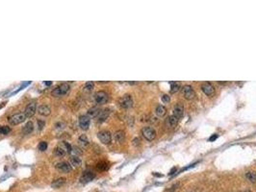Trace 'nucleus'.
<instances>
[{
  "label": "nucleus",
  "mask_w": 256,
  "mask_h": 192,
  "mask_svg": "<svg viewBox=\"0 0 256 192\" xmlns=\"http://www.w3.org/2000/svg\"><path fill=\"white\" fill-rule=\"evenodd\" d=\"M182 94L187 100H193L196 97V92L191 86H184L182 89Z\"/></svg>",
  "instance_id": "423d86ee"
},
{
  "label": "nucleus",
  "mask_w": 256,
  "mask_h": 192,
  "mask_svg": "<svg viewBox=\"0 0 256 192\" xmlns=\"http://www.w3.org/2000/svg\"><path fill=\"white\" fill-rule=\"evenodd\" d=\"M201 90L209 97L214 96V95H215V92H216L215 87H214V86L211 84V83H209V82L203 83V84L201 85Z\"/></svg>",
  "instance_id": "0eeeda50"
},
{
  "label": "nucleus",
  "mask_w": 256,
  "mask_h": 192,
  "mask_svg": "<svg viewBox=\"0 0 256 192\" xmlns=\"http://www.w3.org/2000/svg\"><path fill=\"white\" fill-rule=\"evenodd\" d=\"M97 137L103 144H110L112 142V134L109 131H100L97 134Z\"/></svg>",
  "instance_id": "7ed1b4c3"
},
{
  "label": "nucleus",
  "mask_w": 256,
  "mask_h": 192,
  "mask_svg": "<svg viewBox=\"0 0 256 192\" xmlns=\"http://www.w3.org/2000/svg\"><path fill=\"white\" fill-rule=\"evenodd\" d=\"M132 142H133V145H134V146H139L141 140H140V138L136 137V138H134V139H133V141H132Z\"/></svg>",
  "instance_id": "f704fd0d"
},
{
  "label": "nucleus",
  "mask_w": 256,
  "mask_h": 192,
  "mask_svg": "<svg viewBox=\"0 0 256 192\" xmlns=\"http://www.w3.org/2000/svg\"><path fill=\"white\" fill-rule=\"evenodd\" d=\"M109 115H110V110H109V109H105V110L101 111L100 113H99V115L97 116L98 117V122L99 123L104 122L108 118Z\"/></svg>",
  "instance_id": "f3484780"
},
{
  "label": "nucleus",
  "mask_w": 256,
  "mask_h": 192,
  "mask_svg": "<svg viewBox=\"0 0 256 192\" xmlns=\"http://www.w3.org/2000/svg\"><path fill=\"white\" fill-rule=\"evenodd\" d=\"M66 178H59V179H57V180L52 181L51 186L53 188H59L62 185H64L66 184Z\"/></svg>",
  "instance_id": "6ab92c4d"
},
{
  "label": "nucleus",
  "mask_w": 256,
  "mask_h": 192,
  "mask_svg": "<svg viewBox=\"0 0 256 192\" xmlns=\"http://www.w3.org/2000/svg\"><path fill=\"white\" fill-rule=\"evenodd\" d=\"M56 169L62 173H69L72 170V166L66 162H61L56 164Z\"/></svg>",
  "instance_id": "9b49d317"
},
{
  "label": "nucleus",
  "mask_w": 256,
  "mask_h": 192,
  "mask_svg": "<svg viewBox=\"0 0 256 192\" xmlns=\"http://www.w3.org/2000/svg\"><path fill=\"white\" fill-rule=\"evenodd\" d=\"M70 154L73 155V157H79L80 155H82V151H81V150L78 148V147H75V146H74V147H72Z\"/></svg>",
  "instance_id": "c85d7f7f"
},
{
  "label": "nucleus",
  "mask_w": 256,
  "mask_h": 192,
  "mask_svg": "<svg viewBox=\"0 0 256 192\" xmlns=\"http://www.w3.org/2000/svg\"><path fill=\"white\" fill-rule=\"evenodd\" d=\"M180 89V84L177 82H171L170 83V92L171 93H176Z\"/></svg>",
  "instance_id": "393cba45"
},
{
  "label": "nucleus",
  "mask_w": 256,
  "mask_h": 192,
  "mask_svg": "<svg viewBox=\"0 0 256 192\" xmlns=\"http://www.w3.org/2000/svg\"><path fill=\"white\" fill-rule=\"evenodd\" d=\"M95 178H96L95 172H92V170H86L85 172H84V174L82 175L80 181H81L82 184H87V183H90V181H92Z\"/></svg>",
  "instance_id": "9d476101"
},
{
  "label": "nucleus",
  "mask_w": 256,
  "mask_h": 192,
  "mask_svg": "<svg viewBox=\"0 0 256 192\" xmlns=\"http://www.w3.org/2000/svg\"><path fill=\"white\" fill-rule=\"evenodd\" d=\"M66 151L64 149H63L61 146H57L56 148H55V150H54V154L57 156V157H59V158H61V157H64V156L66 155Z\"/></svg>",
  "instance_id": "a878e982"
},
{
  "label": "nucleus",
  "mask_w": 256,
  "mask_h": 192,
  "mask_svg": "<svg viewBox=\"0 0 256 192\" xmlns=\"http://www.w3.org/2000/svg\"><path fill=\"white\" fill-rule=\"evenodd\" d=\"M39 150L41 152H44L46 149H47V142L45 141H41L40 144H39Z\"/></svg>",
  "instance_id": "2f4dec72"
},
{
  "label": "nucleus",
  "mask_w": 256,
  "mask_h": 192,
  "mask_svg": "<svg viewBox=\"0 0 256 192\" xmlns=\"http://www.w3.org/2000/svg\"><path fill=\"white\" fill-rule=\"evenodd\" d=\"M162 102H163L164 104H167V103H169L170 102V96L169 95H167V94H165V95H163L162 96Z\"/></svg>",
  "instance_id": "473e14b6"
},
{
  "label": "nucleus",
  "mask_w": 256,
  "mask_h": 192,
  "mask_svg": "<svg viewBox=\"0 0 256 192\" xmlns=\"http://www.w3.org/2000/svg\"><path fill=\"white\" fill-rule=\"evenodd\" d=\"M143 137L148 141H152L156 137V131L151 127H144L142 130Z\"/></svg>",
  "instance_id": "f03ea898"
},
{
  "label": "nucleus",
  "mask_w": 256,
  "mask_h": 192,
  "mask_svg": "<svg viewBox=\"0 0 256 192\" xmlns=\"http://www.w3.org/2000/svg\"><path fill=\"white\" fill-rule=\"evenodd\" d=\"M115 140L118 143H123L125 140V133L123 131H117L114 134Z\"/></svg>",
  "instance_id": "dca6fc26"
},
{
  "label": "nucleus",
  "mask_w": 256,
  "mask_h": 192,
  "mask_svg": "<svg viewBox=\"0 0 256 192\" xmlns=\"http://www.w3.org/2000/svg\"><path fill=\"white\" fill-rule=\"evenodd\" d=\"M78 141H79V143L82 145V146L86 147L87 145H89V139L88 137L85 136V134H82V136L79 137V138H78Z\"/></svg>",
  "instance_id": "bb28decb"
},
{
  "label": "nucleus",
  "mask_w": 256,
  "mask_h": 192,
  "mask_svg": "<svg viewBox=\"0 0 256 192\" xmlns=\"http://www.w3.org/2000/svg\"><path fill=\"white\" fill-rule=\"evenodd\" d=\"M109 99V96H108V93L100 90V91H97L96 94H95V101L96 104L98 105H103V104H106L107 101Z\"/></svg>",
  "instance_id": "20e7f679"
},
{
  "label": "nucleus",
  "mask_w": 256,
  "mask_h": 192,
  "mask_svg": "<svg viewBox=\"0 0 256 192\" xmlns=\"http://www.w3.org/2000/svg\"><path fill=\"white\" fill-rule=\"evenodd\" d=\"M26 119V116L24 113H17V115H12L9 118V122L12 124V125H18V124L24 122V120Z\"/></svg>",
  "instance_id": "6e6552de"
},
{
  "label": "nucleus",
  "mask_w": 256,
  "mask_h": 192,
  "mask_svg": "<svg viewBox=\"0 0 256 192\" xmlns=\"http://www.w3.org/2000/svg\"><path fill=\"white\" fill-rule=\"evenodd\" d=\"M91 119L88 115H82L79 117V126L82 130H88L90 127Z\"/></svg>",
  "instance_id": "4468645a"
},
{
  "label": "nucleus",
  "mask_w": 256,
  "mask_h": 192,
  "mask_svg": "<svg viewBox=\"0 0 256 192\" xmlns=\"http://www.w3.org/2000/svg\"><path fill=\"white\" fill-rule=\"evenodd\" d=\"M109 162H105V160H102V162H99L97 164H96V168L97 170L99 171H106L108 168H109Z\"/></svg>",
  "instance_id": "5701e85b"
},
{
  "label": "nucleus",
  "mask_w": 256,
  "mask_h": 192,
  "mask_svg": "<svg viewBox=\"0 0 256 192\" xmlns=\"http://www.w3.org/2000/svg\"><path fill=\"white\" fill-rule=\"evenodd\" d=\"M44 84H45L46 86H50V85H51V82H45Z\"/></svg>",
  "instance_id": "58836bf2"
},
{
  "label": "nucleus",
  "mask_w": 256,
  "mask_h": 192,
  "mask_svg": "<svg viewBox=\"0 0 256 192\" xmlns=\"http://www.w3.org/2000/svg\"><path fill=\"white\" fill-rule=\"evenodd\" d=\"M245 179L249 181L250 183H256V172H247Z\"/></svg>",
  "instance_id": "b1692460"
},
{
  "label": "nucleus",
  "mask_w": 256,
  "mask_h": 192,
  "mask_svg": "<svg viewBox=\"0 0 256 192\" xmlns=\"http://www.w3.org/2000/svg\"><path fill=\"white\" fill-rule=\"evenodd\" d=\"M70 165L74 167H80L82 165V159L79 157H71L70 158Z\"/></svg>",
  "instance_id": "4be33fe9"
},
{
  "label": "nucleus",
  "mask_w": 256,
  "mask_h": 192,
  "mask_svg": "<svg viewBox=\"0 0 256 192\" xmlns=\"http://www.w3.org/2000/svg\"><path fill=\"white\" fill-rule=\"evenodd\" d=\"M100 110L97 107H92L88 111V116L89 117H97L100 113Z\"/></svg>",
  "instance_id": "aec40b11"
},
{
  "label": "nucleus",
  "mask_w": 256,
  "mask_h": 192,
  "mask_svg": "<svg viewBox=\"0 0 256 192\" xmlns=\"http://www.w3.org/2000/svg\"><path fill=\"white\" fill-rule=\"evenodd\" d=\"M38 124H39V128H40V130H41V129L44 128V121L39 120V121H38Z\"/></svg>",
  "instance_id": "e433bc0d"
},
{
  "label": "nucleus",
  "mask_w": 256,
  "mask_h": 192,
  "mask_svg": "<svg viewBox=\"0 0 256 192\" xmlns=\"http://www.w3.org/2000/svg\"><path fill=\"white\" fill-rule=\"evenodd\" d=\"M179 185H180L179 184H175L172 185L171 187H170V189H168L166 192H171V191H173V190H175V189H176V187H178Z\"/></svg>",
  "instance_id": "72a5a7b5"
},
{
  "label": "nucleus",
  "mask_w": 256,
  "mask_h": 192,
  "mask_svg": "<svg viewBox=\"0 0 256 192\" xmlns=\"http://www.w3.org/2000/svg\"><path fill=\"white\" fill-rule=\"evenodd\" d=\"M119 106L123 109H130L133 107V99L131 95L125 94L119 99Z\"/></svg>",
  "instance_id": "39448f33"
},
{
  "label": "nucleus",
  "mask_w": 256,
  "mask_h": 192,
  "mask_svg": "<svg viewBox=\"0 0 256 192\" xmlns=\"http://www.w3.org/2000/svg\"><path fill=\"white\" fill-rule=\"evenodd\" d=\"M69 91H70V85L66 84V83H64V84H61L60 86L55 87L53 91H52V95L55 97H61L66 95Z\"/></svg>",
  "instance_id": "f257e3e1"
},
{
  "label": "nucleus",
  "mask_w": 256,
  "mask_h": 192,
  "mask_svg": "<svg viewBox=\"0 0 256 192\" xmlns=\"http://www.w3.org/2000/svg\"><path fill=\"white\" fill-rule=\"evenodd\" d=\"M11 132V128L8 126H0V134H8Z\"/></svg>",
  "instance_id": "7c9ffc66"
},
{
  "label": "nucleus",
  "mask_w": 256,
  "mask_h": 192,
  "mask_svg": "<svg viewBox=\"0 0 256 192\" xmlns=\"http://www.w3.org/2000/svg\"><path fill=\"white\" fill-rule=\"evenodd\" d=\"M38 112L40 113L41 115H44V116H47L51 113V110L48 106L46 105H41L38 108Z\"/></svg>",
  "instance_id": "2eb2a0df"
},
{
  "label": "nucleus",
  "mask_w": 256,
  "mask_h": 192,
  "mask_svg": "<svg viewBox=\"0 0 256 192\" xmlns=\"http://www.w3.org/2000/svg\"><path fill=\"white\" fill-rule=\"evenodd\" d=\"M218 137H219V134H214L213 136H212V137H211L210 138H209V141H215L216 139L218 138Z\"/></svg>",
  "instance_id": "c9c22d12"
},
{
  "label": "nucleus",
  "mask_w": 256,
  "mask_h": 192,
  "mask_svg": "<svg viewBox=\"0 0 256 192\" xmlns=\"http://www.w3.org/2000/svg\"><path fill=\"white\" fill-rule=\"evenodd\" d=\"M37 110V105L35 102L32 103H29L27 106L25 108V112H24V115L26 116V118H31L32 116H34L35 112Z\"/></svg>",
  "instance_id": "1a4fd4ad"
},
{
  "label": "nucleus",
  "mask_w": 256,
  "mask_h": 192,
  "mask_svg": "<svg viewBox=\"0 0 256 192\" xmlns=\"http://www.w3.org/2000/svg\"><path fill=\"white\" fill-rule=\"evenodd\" d=\"M93 87H95V83H93V82H92V81L87 82L86 84H85V86H84V90H87V91H91L93 89Z\"/></svg>",
  "instance_id": "c756f323"
},
{
  "label": "nucleus",
  "mask_w": 256,
  "mask_h": 192,
  "mask_svg": "<svg viewBox=\"0 0 256 192\" xmlns=\"http://www.w3.org/2000/svg\"><path fill=\"white\" fill-rule=\"evenodd\" d=\"M173 115L174 117H176L177 119H181L183 117V115H184V107H183V105L181 103H178L176 104V105L174 106L173 108Z\"/></svg>",
  "instance_id": "f8f14e48"
},
{
  "label": "nucleus",
  "mask_w": 256,
  "mask_h": 192,
  "mask_svg": "<svg viewBox=\"0 0 256 192\" xmlns=\"http://www.w3.org/2000/svg\"><path fill=\"white\" fill-rule=\"evenodd\" d=\"M59 146H61L63 149L65 150V151L66 152V153H70L71 152V149H72V146L70 144H69L67 142H62Z\"/></svg>",
  "instance_id": "cd10ccee"
},
{
  "label": "nucleus",
  "mask_w": 256,
  "mask_h": 192,
  "mask_svg": "<svg viewBox=\"0 0 256 192\" xmlns=\"http://www.w3.org/2000/svg\"><path fill=\"white\" fill-rule=\"evenodd\" d=\"M175 171H176V168H172V170H170V175H173Z\"/></svg>",
  "instance_id": "4c0bfd02"
},
{
  "label": "nucleus",
  "mask_w": 256,
  "mask_h": 192,
  "mask_svg": "<svg viewBox=\"0 0 256 192\" xmlns=\"http://www.w3.org/2000/svg\"><path fill=\"white\" fill-rule=\"evenodd\" d=\"M155 113H156V115H158L159 117H163L164 115H166V113H167L166 107L162 106V105L157 106V108H156V110H155Z\"/></svg>",
  "instance_id": "412c9836"
},
{
  "label": "nucleus",
  "mask_w": 256,
  "mask_h": 192,
  "mask_svg": "<svg viewBox=\"0 0 256 192\" xmlns=\"http://www.w3.org/2000/svg\"><path fill=\"white\" fill-rule=\"evenodd\" d=\"M178 119H177L176 117H174L173 115H170L166 118L165 120V124L166 126L168 127L169 129H173L177 126V124H178Z\"/></svg>",
  "instance_id": "ddd939ff"
},
{
  "label": "nucleus",
  "mask_w": 256,
  "mask_h": 192,
  "mask_svg": "<svg viewBox=\"0 0 256 192\" xmlns=\"http://www.w3.org/2000/svg\"><path fill=\"white\" fill-rule=\"evenodd\" d=\"M33 130H34V124H33V122L29 121V122L26 123L24 125V127L22 128V133L24 134H30L33 132Z\"/></svg>",
  "instance_id": "a211bd4d"
}]
</instances>
